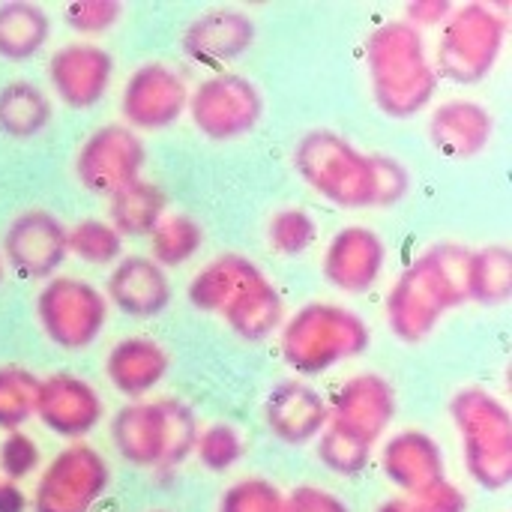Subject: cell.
<instances>
[{"label": "cell", "mask_w": 512, "mask_h": 512, "mask_svg": "<svg viewBox=\"0 0 512 512\" xmlns=\"http://www.w3.org/2000/svg\"><path fill=\"white\" fill-rule=\"evenodd\" d=\"M375 171H378V207L399 204L408 195V189H411L408 168L399 159H393V156L375 153Z\"/></svg>", "instance_id": "40"}, {"label": "cell", "mask_w": 512, "mask_h": 512, "mask_svg": "<svg viewBox=\"0 0 512 512\" xmlns=\"http://www.w3.org/2000/svg\"><path fill=\"white\" fill-rule=\"evenodd\" d=\"M285 495L264 477L237 480L219 498V512H282Z\"/></svg>", "instance_id": "37"}, {"label": "cell", "mask_w": 512, "mask_h": 512, "mask_svg": "<svg viewBox=\"0 0 512 512\" xmlns=\"http://www.w3.org/2000/svg\"><path fill=\"white\" fill-rule=\"evenodd\" d=\"M189 105V87L168 63L138 66L120 96V114L132 132H159L174 126Z\"/></svg>", "instance_id": "12"}, {"label": "cell", "mask_w": 512, "mask_h": 512, "mask_svg": "<svg viewBox=\"0 0 512 512\" xmlns=\"http://www.w3.org/2000/svg\"><path fill=\"white\" fill-rule=\"evenodd\" d=\"M414 504L420 512H468V498L453 480H438L420 495H414Z\"/></svg>", "instance_id": "41"}, {"label": "cell", "mask_w": 512, "mask_h": 512, "mask_svg": "<svg viewBox=\"0 0 512 512\" xmlns=\"http://www.w3.org/2000/svg\"><path fill=\"white\" fill-rule=\"evenodd\" d=\"M267 240H270L273 252H279L285 258H294V255H303V252H309L315 246L318 225H315L309 210L285 207V210L273 213V219L267 225Z\"/></svg>", "instance_id": "34"}, {"label": "cell", "mask_w": 512, "mask_h": 512, "mask_svg": "<svg viewBox=\"0 0 512 512\" xmlns=\"http://www.w3.org/2000/svg\"><path fill=\"white\" fill-rule=\"evenodd\" d=\"M150 240V258L165 270V267H180L192 261L201 252L204 243V228L198 219L189 213H165L162 222L153 228Z\"/></svg>", "instance_id": "30"}, {"label": "cell", "mask_w": 512, "mask_h": 512, "mask_svg": "<svg viewBox=\"0 0 512 512\" xmlns=\"http://www.w3.org/2000/svg\"><path fill=\"white\" fill-rule=\"evenodd\" d=\"M255 45V21L234 6L201 12L183 30V51L201 66H225Z\"/></svg>", "instance_id": "17"}, {"label": "cell", "mask_w": 512, "mask_h": 512, "mask_svg": "<svg viewBox=\"0 0 512 512\" xmlns=\"http://www.w3.org/2000/svg\"><path fill=\"white\" fill-rule=\"evenodd\" d=\"M27 507H30V498L24 495L21 483L0 477V512H27Z\"/></svg>", "instance_id": "44"}, {"label": "cell", "mask_w": 512, "mask_h": 512, "mask_svg": "<svg viewBox=\"0 0 512 512\" xmlns=\"http://www.w3.org/2000/svg\"><path fill=\"white\" fill-rule=\"evenodd\" d=\"M222 318L240 339L264 342L285 324V303L279 288L264 273H258L249 285L237 291V297L225 306Z\"/></svg>", "instance_id": "24"}, {"label": "cell", "mask_w": 512, "mask_h": 512, "mask_svg": "<svg viewBox=\"0 0 512 512\" xmlns=\"http://www.w3.org/2000/svg\"><path fill=\"white\" fill-rule=\"evenodd\" d=\"M39 465H42L39 444L21 429L6 432V438L0 441V477L21 483V480H30L39 471Z\"/></svg>", "instance_id": "38"}, {"label": "cell", "mask_w": 512, "mask_h": 512, "mask_svg": "<svg viewBox=\"0 0 512 512\" xmlns=\"http://www.w3.org/2000/svg\"><path fill=\"white\" fill-rule=\"evenodd\" d=\"M294 168L306 186L336 207H378L375 153H363L333 129L306 132L294 147Z\"/></svg>", "instance_id": "3"}, {"label": "cell", "mask_w": 512, "mask_h": 512, "mask_svg": "<svg viewBox=\"0 0 512 512\" xmlns=\"http://www.w3.org/2000/svg\"><path fill=\"white\" fill-rule=\"evenodd\" d=\"M108 216L120 237H150L165 216V192L150 180H135L108 198Z\"/></svg>", "instance_id": "28"}, {"label": "cell", "mask_w": 512, "mask_h": 512, "mask_svg": "<svg viewBox=\"0 0 512 512\" xmlns=\"http://www.w3.org/2000/svg\"><path fill=\"white\" fill-rule=\"evenodd\" d=\"M381 471L384 477L405 492L408 498L420 495L432 483L444 480V453L429 432L405 429L393 435L381 450Z\"/></svg>", "instance_id": "20"}, {"label": "cell", "mask_w": 512, "mask_h": 512, "mask_svg": "<svg viewBox=\"0 0 512 512\" xmlns=\"http://www.w3.org/2000/svg\"><path fill=\"white\" fill-rule=\"evenodd\" d=\"M282 512H351L345 501L327 489L318 486H297L294 492L285 495V510Z\"/></svg>", "instance_id": "42"}, {"label": "cell", "mask_w": 512, "mask_h": 512, "mask_svg": "<svg viewBox=\"0 0 512 512\" xmlns=\"http://www.w3.org/2000/svg\"><path fill=\"white\" fill-rule=\"evenodd\" d=\"M36 318L57 348L81 351L102 336L108 324V300L84 279L54 276L36 297Z\"/></svg>", "instance_id": "7"}, {"label": "cell", "mask_w": 512, "mask_h": 512, "mask_svg": "<svg viewBox=\"0 0 512 512\" xmlns=\"http://www.w3.org/2000/svg\"><path fill=\"white\" fill-rule=\"evenodd\" d=\"M162 417H165V468L183 465L198 444L201 426L195 420V411L186 402L162 399Z\"/></svg>", "instance_id": "35"}, {"label": "cell", "mask_w": 512, "mask_h": 512, "mask_svg": "<svg viewBox=\"0 0 512 512\" xmlns=\"http://www.w3.org/2000/svg\"><path fill=\"white\" fill-rule=\"evenodd\" d=\"M186 111L204 138L234 141L258 126L264 114V96L237 72H213L189 93Z\"/></svg>", "instance_id": "9"}, {"label": "cell", "mask_w": 512, "mask_h": 512, "mask_svg": "<svg viewBox=\"0 0 512 512\" xmlns=\"http://www.w3.org/2000/svg\"><path fill=\"white\" fill-rule=\"evenodd\" d=\"M468 300L480 306H504L512 297V252L507 246H483L468 252Z\"/></svg>", "instance_id": "29"}, {"label": "cell", "mask_w": 512, "mask_h": 512, "mask_svg": "<svg viewBox=\"0 0 512 512\" xmlns=\"http://www.w3.org/2000/svg\"><path fill=\"white\" fill-rule=\"evenodd\" d=\"M264 423L285 444H309L330 426V402L309 384L291 378L276 384L264 399Z\"/></svg>", "instance_id": "18"}, {"label": "cell", "mask_w": 512, "mask_h": 512, "mask_svg": "<svg viewBox=\"0 0 512 512\" xmlns=\"http://www.w3.org/2000/svg\"><path fill=\"white\" fill-rule=\"evenodd\" d=\"M369 324L339 303H306L282 324V357L297 375H321L366 354Z\"/></svg>", "instance_id": "4"}, {"label": "cell", "mask_w": 512, "mask_h": 512, "mask_svg": "<svg viewBox=\"0 0 512 512\" xmlns=\"http://www.w3.org/2000/svg\"><path fill=\"white\" fill-rule=\"evenodd\" d=\"M507 42V18L489 3L453 6L441 24L435 72L453 84H480L495 69Z\"/></svg>", "instance_id": "6"}, {"label": "cell", "mask_w": 512, "mask_h": 512, "mask_svg": "<svg viewBox=\"0 0 512 512\" xmlns=\"http://www.w3.org/2000/svg\"><path fill=\"white\" fill-rule=\"evenodd\" d=\"M315 453L318 462L324 468H330L339 477H357L369 468L372 459V447L354 435H348L339 426H327L318 438H315Z\"/></svg>", "instance_id": "32"}, {"label": "cell", "mask_w": 512, "mask_h": 512, "mask_svg": "<svg viewBox=\"0 0 512 512\" xmlns=\"http://www.w3.org/2000/svg\"><path fill=\"white\" fill-rule=\"evenodd\" d=\"M165 372H168V351L147 336L120 339L105 360V375L111 387L126 399L147 396L165 378Z\"/></svg>", "instance_id": "23"}, {"label": "cell", "mask_w": 512, "mask_h": 512, "mask_svg": "<svg viewBox=\"0 0 512 512\" xmlns=\"http://www.w3.org/2000/svg\"><path fill=\"white\" fill-rule=\"evenodd\" d=\"M54 117L51 96L30 81H9L0 87V132L27 141L39 135Z\"/></svg>", "instance_id": "27"}, {"label": "cell", "mask_w": 512, "mask_h": 512, "mask_svg": "<svg viewBox=\"0 0 512 512\" xmlns=\"http://www.w3.org/2000/svg\"><path fill=\"white\" fill-rule=\"evenodd\" d=\"M33 417H39V423L57 438L75 444L102 423V396L78 375H48L39 378Z\"/></svg>", "instance_id": "13"}, {"label": "cell", "mask_w": 512, "mask_h": 512, "mask_svg": "<svg viewBox=\"0 0 512 512\" xmlns=\"http://www.w3.org/2000/svg\"><path fill=\"white\" fill-rule=\"evenodd\" d=\"M258 273H261V267L252 258H246V255H237V252L219 255V258H213L207 267H201L192 276V282H189V303L198 312L222 315L225 306L237 297V291L243 285H249Z\"/></svg>", "instance_id": "25"}, {"label": "cell", "mask_w": 512, "mask_h": 512, "mask_svg": "<svg viewBox=\"0 0 512 512\" xmlns=\"http://www.w3.org/2000/svg\"><path fill=\"white\" fill-rule=\"evenodd\" d=\"M207 471L213 474H225L231 471L240 456H243V438L231 423H213L198 435L195 453H192Z\"/></svg>", "instance_id": "36"}, {"label": "cell", "mask_w": 512, "mask_h": 512, "mask_svg": "<svg viewBox=\"0 0 512 512\" xmlns=\"http://www.w3.org/2000/svg\"><path fill=\"white\" fill-rule=\"evenodd\" d=\"M378 512H420L417 510V504H414V498H408V495H402V498H390V501H384Z\"/></svg>", "instance_id": "45"}, {"label": "cell", "mask_w": 512, "mask_h": 512, "mask_svg": "<svg viewBox=\"0 0 512 512\" xmlns=\"http://www.w3.org/2000/svg\"><path fill=\"white\" fill-rule=\"evenodd\" d=\"M114 78V57L96 42H69L48 60V81L54 96L69 108L96 105Z\"/></svg>", "instance_id": "15"}, {"label": "cell", "mask_w": 512, "mask_h": 512, "mask_svg": "<svg viewBox=\"0 0 512 512\" xmlns=\"http://www.w3.org/2000/svg\"><path fill=\"white\" fill-rule=\"evenodd\" d=\"M453 12V3L447 0H417L405 6V21L417 30L423 27H441Z\"/></svg>", "instance_id": "43"}, {"label": "cell", "mask_w": 512, "mask_h": 512, "mask_svg": "<svg viewBox=\"0 0 512 512\" xmlns=\"http://www.w3.org/2000/svg\"><path fill=\"white\" fill-rule=\"evenodd\" d=\"M111 468L105 456L75 441L63 447L39 474L33 489V512H90L108 492Z\"/></svg>", "instance_id": "8"}, {"label": "cell", "mask_w": 512, "mask_h": 512, "mask_svg": "<svg viewBox=\"0 0 512 512\" xmlns=\"http://www.w3.org/2000/svg\"><path fill=\"white\" fill-rule=\"evenodd\" d=\"M366 69L378 108L393 120L420 114L438 90V72L426 39L405 18L384 21L369 33Z\"/></svg>", "instance_id": "2"}, {"label": "cell", "mask_w": 512, "mask_h": 512, "mask_svg": "<svg viewBox=\"0 0 512 512\" xmlns=\"http://www.w3.org/2000/svg\"><path fill=\"white\" fill-rule=\"evenodd\" d=\"M123 15V3L120 0H75L66 6L63 18L75 33L84 36H96L111 30Z\"/></svg>", "instance_id": "39"}, {"label": "cell", "mask_w": 512, "mask_h": 512, "mask_svg": "<svg viewBox=\"0 0 512 512\" xmlns=\"http://www.w3.org/2000/svg\"><path fill=\"white\" fill-rule=\"evenodd\" d=\"M495 135V117L474 99H450L432 111L429 138L438 153L450 159H471L489 147Z\"/></svg>", "instance_id": "21"}, {"label": "cell", "mask_w": 512, "mask_h": 512, "mask_svg": "<svg viewBox=\"0 0 512 512\" xmlns=\"http://www.w3.org/2000/svg\"><path fill=\"white\" fill-rule=\"evenodd\" d=\"M69 255L93 267L114 264L123 255V237L105 219H81L69 228Z\"/></svg>", "instance_id": "31"}, {"label": "cell", "mask_w": 512, "mask_h": 512, "mask_svg": "<svg viewBox=\"0 0 512 512\" xmlns=\"http://www.w3.org/2000/svg\"><path fill=\"white\" fill-rule=\"evenodd\" d=\"M468 249L438 243L411 261L387 297V324L396 339L417 345L441 324L447 312L468 300Z\"/></svg>", "instance_id": "1"}, {"label": "cell", "mask_w": 512, "mask_h": 512, "mask_svg": "<svg viewBox=\"0 0 512 512\" xmlns=\"http://www.w3.org/2000/svg\"><path fill=\"white\" fill-rule=\"evenodd\" d=\"M3 276H6V261H3V255H0V285H3Z\"/></svg>", "instance_id": "46"}, {"label": "cell", "mask_w": 512, "mask_h": 512, "mask_svg": "<svg viewBox=\"0 0 512 512\" xmlns=\"http://www.w3.org/2000/svg\"><path fill=\"white\" fill-rule=\"evenodd\" d=\"M147 162L144 141L126 123H105L90 132L75 156V174L93 195L111 198L123 186L141 180Z\"/></svg>", "instance_id": "10"}, {"label": "cell", "mask_w": 512, "mask_h": 512, "mask_svg": "<svg viewBox=\"0 0 512 512\" xmlns=\"http://www.w3.org/2000/svg\"><path fill=\"white\" fill-rule=\"evenodd\" d=\"M105 300L129 318H156L171 303V282L150 255H126L105 282Z\"/></svg>", "instance_id": "19"}, {"label": "cell", "mask_w": 512, "mask_h": 512, "mask_svg": "<svg viewBox=\"0 0 512 512\" xmlns=\"http://www.w3.org/2000/svg\"><path fill=\"white\" fill-rule=\"evenodd\" d=\"M3 261L24 279H54L69 255V228L51 210H24L3 231Z\"/></svg>", "instance_id": "11"}, {"label": "cell", "mask_w": 512, "mask_h": 512, "mask_svg": "<svg viewBox=\"0 0 512 512\" xmlns=\"http://www.w3.org/2000/svg\"><path fill=\"white\" fill-rule=\"evenodd\" d=\"M120 459L135 468H165V417L159 402H129L111 420Z\"/></svg>", "instance_id": "22"}, {"label": "cell", "mask_w": 512, "mask_h": 512, "mask_svg": "<svg viewBox=\"0 0 512 512\" xmlns=\"http://www.w3.org/2000/svg\"><path fill=\"white\" fill-rule=\"evenodd\" d=\"M387 264V246L378 231L366 225L342 228L324 252V279L345 294H366L375 288Z\"/></svg>", "instance_id": "16"}, {"label": "cell", "mask_w": 512, "mask_h": 512, "mask_svg": "<svg viewBox=\"0 0 512 512\" xmlns=\"http://www.w3.org/2000/svg\"><path fill=\"white\" fill-rule=\"evenodd\" d=\"M51 36V18L39 3L6 0L0 3V57L21 63L45 48Z\"/></svg>", "instance_id": "26"}, {"label": "cell", "mask_w": 512, "mask_h": 512, "mask_svg": "<svg viewBox=\"0 0 512 512\" xmlns=\"http://www.w3.org/2000/svg\"><path fill=\"white\" fill-rule=\"evenodd\" d=\"M450 417L462 441L465 468L486 492H501L512 483V414L483 387H465L450 402Z\"/></svg>", "instance_id": "5"}, {"label": "cell", "mask_w": 512, "mask_h": 512, "mask_svg": "<svg viewBox=\"0 0 512 512\" xmlns=\"http://www.w3.org/2000/svg\"><path fill=\"white\" fill-rule=\"evenodd\" d=\"M39 378L21 366H0V429L15 432L33 417Z\"/></svg>", "instance_id": "33"}, {"label": "cell", "mask_w": 512, "mask_h": 512, "mask_svg": "<svg viewBox=\"0 0 512 512\" xmlns=\"http://www.w3.org/2000/svg\"><path fill=\"white\" fill-rule=\"evenodd\" d=\"M399 408L396 387L375 372L354 375L339 387V393L330 402V426L345 429L348 435L366 441L375 447L393 426Z\"/></svg>", "instance_id": "14"}]
</instances>
